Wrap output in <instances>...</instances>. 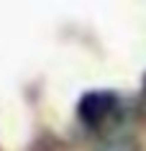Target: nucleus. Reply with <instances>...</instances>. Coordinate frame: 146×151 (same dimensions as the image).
Wrapping results in <instances>:
<instances>
[{
	"mask_svg": "<svg viewBox=\"0 0 146 151\" xmlns=\"http://www.w3.org/2000/svg\"><path fill=\"white\" fill-rule=\"evenodd\" d=\"M118 110V100L113 92H90L82 97L80 103V118L85 126L100 128L113 118V113Z\"/></svg>",
	"mask_w": 146,
	"mask_h": 151,
	"instance_id": "f257e3e1",
	"label": "nucleus"
}]
</instances>
